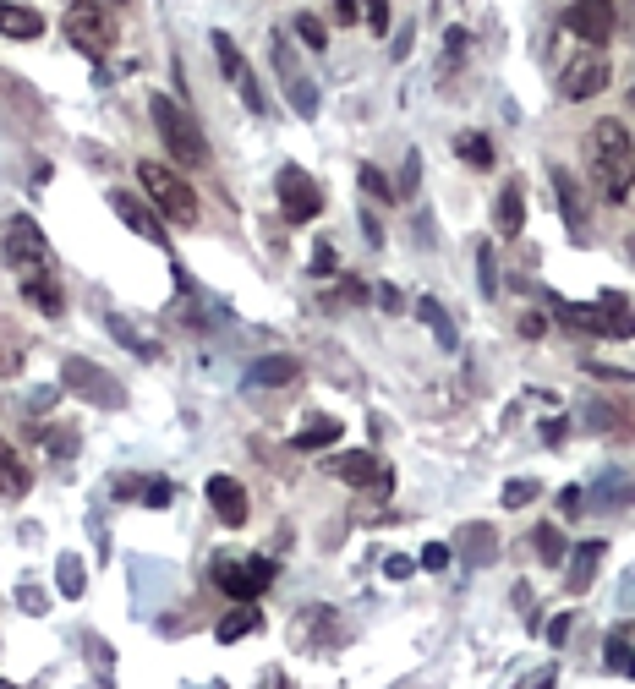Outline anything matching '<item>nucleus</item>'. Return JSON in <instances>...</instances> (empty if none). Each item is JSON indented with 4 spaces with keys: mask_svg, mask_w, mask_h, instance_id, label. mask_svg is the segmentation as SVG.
Wrapping results in <instances>:
<instances>
[{
    "mask_svg": "<svg viewBox=\"0 0 635 689\" xmlns=\"http://www.w3.org/2000/svg\"><path fill=\"white\" fill-rule=\"evenodd\" d=\"M586 170H592L597 192L608 203H625L630 186H635V143L619 121H597L586 132Z\"/></svg>",
    "mask_w": 635,
    "mask_h": 689,
    "instance_id": "nucleus-1",
    "label": "nucleus"
},
{
    "mask_svg": "<svg viewBox=\"0 0 635 689\" xmlns=\"http://www.w3.org/2000/svg\"><path fill=\"white\" fill-rule=\"evenodd\" d=\"M148 115H154V126H159V137H165V148L176 154V165H187V170H203V165H209V143H203V132L192 126V115L181 110L176 99L154 93V99H148Z\"/></svg>",
    "mask_w": 635,
    "mask_h": 689,
    "instance_id": "nucleus-2",
    "label": "nucleus"
},
{
    "mask_svg": "<svg viewBox=\"0 0 635 689\" xmlns=\"http://www.w3.org/2000/svg\"><path fill=\"white\" fill-rule=\"evenodd\" d=\"M137 175H143V192L154 197V208L165 219H176V225H192V219H198V192L187 186V175H176L170 165H159V159H143Z\"/></svg>",
    "mask_w": 635,
    "mask_h": 689,
    "instance_id": "nucleus-3",
    "label": "nucleus"
},
{
    "mask_svg": "<svg viewBox=\"0 0 635 689\" xmlns=\"http://www.w3.org/2000/svg\"><path fill=\"white\" fill-rule=\"evenodd\" d=\"M61 389H72L83 405H99V411H121L126 405V389L110 378L105 367H94L88 356H66L61 361Z\"/></svg>",
    "mask_w": 635,
    "mask_h": 689,
    "instance_id": "nucleus-4",
    "label": "nucleus"
},
{
    "mask_svg": "<svg viewBox=\"0 0 635 689\" xmlns=\"http://www.w3.org/2000/svg\"><path fill=\"white\" fill-rule=\"evenodd\" d=\"M274 569H280L274 558H214V586L236 602H252L269 591Z\"/></svg>",
    "mask_w": 635,
    "mask_h": 689,
    "instance_id": "nucleus-5",
    "label": "nucleus"
},
{
    "mask_svg": "<svg viewBox=\"0 0 635 689\" xmlns=\"http://www.w3.org/2000/svg\"><path fill=\"white\" fill-rule=\"evenodd\" d=\"M269 55H274V72H280V83H285V99H291V110L302 115V121H313V115H318V88H313V77L302 72V61H296L291 39H285V33H269Z\"/></svg>",
    "mask_w": 635,
    "mask_h": 689,
    "instance_id": "nucleus-6",
    "label": "nucleus"
},
{
    "mask_svg": "<svg viewBox=\"0 0 635 689\" xmlns=\"http://www.w3.org/2000/svg\"><path fill=\"white\" fill-rule=\"evenodd\" d=\"M66 39L88 55H105L115 44V22L99 11V0H72V6H66Z\"/></svg>",
    "mask_w": 635,
    "mask_h": 689,
    "instance_id": "nucleus-7",
    "label": "nucleus"
},
{
    "mask_svg": "<svg viewBox=\"0 0 635 689\" xmlns=\"http://www.w3.org/2000/svg\"><path fill=\"white\" fill-rule=\"evenodd\" d=\"M6 263H17L22 274H44V263H50V241H44L39 219L33 214H11L6 225Z\"/></svg>",
    "mask_w": 635,
    "mask_h": 689,
    "instance_id": "nucleus-8",
    "label": "nucleus"
},
{
    "mask_svg": "<svg viewBox=\"0 0 635 689\" xmlns=\"http://www.w3.org/2000/svg\"><path fill=\"white\" fill-rule=\"evenodd\" d=\"M274 192H280V208H285V219H291V225H307V219H318L323 192H318V181H313L307 170L285 165L280 175H274Z\"/></svg>",
    "mask_w": 635,
    "mask_h": 689,
    "instance_id": "nucleus-9",
    "label": "nucleus"
},
{
    "mask_svg": "<svg viewBox=\"0 0 635 689\" xmlns=\"http://www.w3.org/2000/svg\"><path fill=\"white\" fill-rule=\"evenodd\" d=\"M614 0H570V11H564V28L575 33V39H586L592 50H603L608 39H614Z\"/></svg>",
    "mask_w": 635,
    "mask_h": 689,
    "instance_id": "nucleus-10",
    "label": "nucleus"
},
{
    "mask_svg": "<svg viewBox=\"0 0 635 689\" xmlns=\"http://www.w3.org/2000/svg\"><path fill=\"white\" fill-rule=\"evenodd\" d=\"M608 77H614V72H608V55L586 44V50L575 55L570 66H564V83H559V93H564V99H575V104H581V99H597V93L608 88Z\"/></svg>",
    "mask_w": 635,
    "mask_h": 689,
    "instance_id": "nucleus-11",
    "label": "nucleus"
},
{
    "mask_svg": "<svg viewBox=\"0 0 635 689\" xmlns=\"http://www.w3.org/2000/svg\"><path fill=\"white\" fill-rule=\"evenodd\" d=\"M214 55H219V66H225V77L236 83L241 104H247L252 115H263V110H269V99H263L258 77H252V66H247V55L236 50V39H230V33H214Z\"/></svg>",
    "mask_w": 635,
    "mask_h": 689,
    "instance_id": "nucleus-12",
    "label": "nucleus"
},
{
    "mask_svg": "<svg viewBox=\"0 0 635 689\" xmlns=\"http://www.w3.org/2000/svg\"><path fill=\"white\" fill-rule=\"evenodd\" d=\"M329 476H340L345 487H373L378 498L389 493V471L373 460V454H340V460L329 465Z\"/></svg>",
    "mask_w": 635,
    "mask_h": 689,
    "instance_id": "nucleus-13",
    "label": "nucleus"
},
{
    "mask_svg": "<svg viewBox=\"0 0 635 689\" xmlns=\"http://www.w3.org/2000/svg\"><path fill=\"white\" fill-rule=\"evenodd\" d=\"M110 208L121 214V225L126 230H137L143 241H154V247H165V225L154 219V208L143 203V197H132V192H110Z\"/></svg>",
    "mask_w": 635,
    "mask_h": 689,
    "instance_id": "nucleus-14",
    "label": "nucleus"
},
{
    "mask_svg": "<svg viewBox=\"0 0 635 689\" xmlns=\"http://www.w3.org/2000/svg\"><path fill=\"white\" fill-rule=\"evenodd\" d=\"M209 504H214V515L236 531V525H247V487L241 482H230V476H209Z\"/></svg>",
    "mask_w": 635,
    "mask_h": 689,
    "instance_id": "nucleus-15",
    "label": "nucleus"
},
{
    "mask_svg": "<svg viewBox=\"0 0 635 689\" xmlns=\"http://www.w3.org/2000/svg\"><path fill=\"white\" fill-rule=\"evenodd\" d=\"M455 553H460V564H493V553H499V536H493V525H488V520L460 525Z\"/></svg>",
    "mask_w": 635,
    "mask_h": 689,
    "instance_id": "nucleus-16",
    "label": "nucleus"
},
{
    "mask_svg": "<svg viewBox=\"0 0 635 689\" xmlns=\"http://www.w3.org/2000/svg\"><path fill=\"white\" fill-rule=\"evenodd\" d=\"M553 192H559L564 230H570V236H581V230H586V203H581V186H575V175L564 170V165H553Z\"/></svg>",
    "mask_w": 635,
    "mask_h": 689,
    "instance_id": "nucleus-17",
    "label": "nucleus"
},
{
    "mask_svg": "<svg viewBox=\"0 0 635 689\" xmlns=\"http://www.w3.org/2000/svg\"><path fill=\"white\" fill-rule=\"evenodd\" d=\"M493 230H499V236H521L526 230V197H521V181H510L499 192V208H493Z\"/></svg>",
    "mask_w": 635,
    "mask_h": 689,
    "instance_id": "nucleus-18",
    "label": "nucleus"
},
{
    "mask_svg": "<svg viewBox=\"0 0 635 689\" xmlns=\"http://www.w3.org/2000/svg\"><path fill=\"white\" fill-rule=\"evenodd\" d=\"M296 378H302V367L291 356H263V361H252L247 389H280V383H296Z\"/></svg>",
    "mask_w": 635,
    "mask_h": 689,
    "instance_id": "nucleus-19",
    "label": "nucleus"
},
{
    "mask_svg": "<svg viewBox=\"0 0 635 689\" xmlns=\"http://www.w3.org/2000/svg\"><path fill=\"white\" fill-rule=\"evenodd\" d=\"M0 33H6V39H39V33H44V17H39L33 6L0 0Z\"/></svg>",
    "mask_w": 635,
    "mask_h": 689,
    "instance_id": "nucleus-20",
    "label": "nucleus"
},
{
    "mask_svg": "<svg viewBox=\"0 0 635 689\" xmlns=\"http://www.w3.org/2000/svg\"><path fill=\"white\" fill-rule=\"evenodd\" d=\"M417 318L427 323V329H433V340L444 345V350L460 345V334H455V323H449V312L438 307V296H422V301H417Z\"/></svg>",
    "mask_w": 635,
    "mask_h": 689,
    "instance_id": "nucleus-21",
    "label": "nucleus"
},
{
    "mask_svg": "<svg viewBox=\"0 0 635 689\" xmlns=\"http://www.w3.org/2000/svg\"><path fill=\"white\" fill-rule=\"evenodd\" d=\"M603 553H608V542H586L581 553H575V569H570V575H564V586H570L575 597H581V591L597 580V558H603Z\"/></svg>",
    "mask_w": 635,
    "mask_h": 689,
    "instance_id": "nucleus-22",
    "label": "nucleus"
},
{
    "mask_svg": "<svg viewBox=\"0 0 635 689\" xmlns=\"http://www.w3.org/2000/svg\"><path fill=\"white\" fill-rule=\"evenodd\" d=\"M22 296H28L39 312H50V318L61 312V285H55L50 274H22Z\"/></svg>",
    "mask_w": 635,
    "mask_h": 689,
    "instance_id": "nucleus-23",
    "label": "nucleus"
},
{
    "mask_svg": "<svg viewBox=\"0 0 635 689\" xmlns=\"http://www.w3.org/2000/svg\"><path fill=\"white\" fill-rule=\"evenodd\" d=\"M28 493V471H22V460L11 454V443L0 438V498H22Z\"/></svg>",
    "mask_w": 635,
    "mask_h": 689,
    "instance_id": "nucleus-24",
    "label": "nucleus"
},
{
    "mask_svg": "<svg viewBox=\"0 0 635 689\" xmlns=\"http://www.w3.org/2000/svg\"><path fill=\"white\" fill-rule=\"evenodd\" d=\"M334 438H340V422L334 416H313L302 432H291V449H329Z\"/></svg>",
    "mask_w": 635,
    "mask_h": 689,
    "instance_id": "nucleus-25",
    "label": "nucleus"
},
{
    "mask_svg": "<svg viewBox=\"0 0 635 689\" xmlns=\"http://www.w3.org/2000/svg\"><path fill=\"white\" fill-rule=\"evenodd\" d=\"M258 624H263V618H258V607H236V613H225V618L214 624V640H225V646H230V640L252 635Z\"/></svg>",
    "mask_w": 635,
    "mask_h": 689,
    "instance_id": "nucleus-26",
    "label": "nucleus"
},
{
    "mask_svg": "<svg viewBox=\"0 0 635 689\" xmlns=\"http://www.w3.org/2000/svg\"><path fill=\"white\" fill-rule=\"evenodd\" d=\"M455 154L466 159V165H477V170H493V143L482 132H460L455 137Z\"/></svg>",
    "mask_w": 635,
    "mask_h": 689,
    "instance_id": "nucleus-27",
    "label": "nucleus"
},
{
    "mask_svg": "<svg viewBox=\"0 0 635 689\" xmlns=\"http://www.w3.org/2000/svg\"><path fill=\"white\" fill-rule=\"evenodd\" d=\"M55 580H61V597H83V586H88L83 558H72V553H66L61 564H55Z\"/></svg>",
    "mask_w": 635,
    "mask_h": 689,
    "instance_id": "nucleus-28",
    "label": "nucleus"
},
{
    "mask_svg": "<svg viewBox=\"0 0 635 689\" xmlns=\"http://www.w3.org/2000/svg\"><path fill=\"white\" fill-rule=\"evenodd\" d=\"M296 39L307 44V50H323V44H329V28H323V17H313V11H296Z\"/></svg>",
    "mask_w": 635,
    "mask_h": 689,
    "instance_id": "nucleus-29",
    "label": "nucleus"
},
{
    "mask_svg": "<svg viewBox=\"0 0 635 689\" xmlns=\"http://www.w3.org/2000/svg\"><path fill=\"white\" fill-rule=\"evenodd\" d=\"M105 329H110V334H115V340H121L126 350H132V356H154V345H148V340H143V334H137L126 318H115V312H110V318H105Z\"/></svg>",
    "mask_w": 635,
    "mask_h": 689,
    "instance_id": "nucleus-30",
    "label": "nucleus"
},
{
    "mask_svg": "<svg viewBox=\"0 0 635 689\" xmlns=\"http://www.w3.org/2000/svg\"><path fill=\"white\" fill-rule=\"evenodd\" d=\"M537 553L548 558V564H564V531L559 525H537Z\"/></svg>",
    "mask_w": 635,
    "mask_h": 689,
    "instance_id": "nucleus-31",
    "label": "nucleus"
},
{
    "mask_svg": "<svg viewBox=\"0 0 635 689\" xmlns=\"http://www.w3.org/2000/svg\"><path fill=\"white\" fill-rule=\"evenodd\" d=\"M356 181H362V192L378 197V203H389V197H395V186L384 181V170H378V165H362V170H356Z\"/></svg>",
    "mask_w": 635,
    "mask_h": 689,
    "instance_id": "nucleus-32",
    "label": "nucleus"
},
{
    "mask_svg": "<svg viewBox=\"0 0 635 689\" xmlns=\"http://www.w3.org/2000/svg\"><path fill=\"white\" fill-rule=\"evenodd\" d=\"M417 181H422V154H406V165H400V181H395V192H417Z\"/></svg>",
    "mask_w": 635,
    "mask_h": 689,
    "instance_id": "nucleus-33",
    "label": "nucleus"
},
{
    "mask_svg": "<svg viewBox=\"0 0 635 689\" xmlns=\"http://www.w3.org/2000/svg\"><path fill=\"white\" fill-rule=\"evenodd\" d=\"M608 668H630V635H625V629L608 635Z\"/></svg>",
    "mask_w": 635,
    "mask_h": 689,
    "instance_id": "nucleus-34",
    "label": "nucleus"
},
{
    "mask_svg": "<svg viewBox=\"0 0 635 689\" xmlns=\"http://www.w3.org/2000/svg\"><path fill=\"white\" fill-rule=\"evenodd\" d=\"M362 11H367V28L373 33H389V0H362Z\"/></svg>",
    "mask_w": 635,
    "mask_h": 689,
    "instance_id": "nucleus-35",
    "label": "nucleus"
},
{
    "mask_svg": "<svg viewBox=\"0 0 635 689\" xmlns=\"http://www.w3.org/2000/svg\"><path fill=\"white\" fill-rule=\"evenodd\" d=\"M537 498V482H510L504 487V509H521V504H531Z\"/></svg>",
    "mask_w": 635,
    "mask_h": 689,
    "instance_id": "nucleus-36",
    "label": "nucleus"
},
{
    "mask_svg": "<svg viewBox=\"0 0 635 689\" xmlns=\"http://www.w3.org/2000/svg\"><path fill=\"white\" fill-rule=\"evenodd\" d=\"M449 558H455V547H444V542L422 547V569H449Z\"/></svg>",
    "mask_w": 635,
    "mask_h": 689,
    "instance_id": "nucleus-37",
    "label": "nucleus"
},
{
    "mask_svg": "<svg viewBox=\"0 0 635 689\" xmlns=\"http://www.w3.org/2000/svg\"><path fill=\"white\" fill-rule=\"evenodd\" d=\"M586 372H597V378H608V383H635V367H608V361H586Z\"/></svg>",
    "mask_w": 635,
    "mask_h": 689,
    "instance_id": "nucleus-38",
    "label": "nucleus"
},
{
    "mask_svg": "<svg viewBox=\"0 0 635 689\" xmlns=\"http://www.w3.org/2000/svg\"><path fill=\"white\" fill-rule=\"evenodd\" d=\"M477 258H482V296L493 301V290H499V268H493V247H482Z\"/></svg>",
    "mask_w": 635,
    "mask_h": 689,
    "instance_id": "nucleus-39",
    "label": "nucleus"
},
{
    "mask_svg": "<svg viewBox=\"0 0 635 689\" xmlns=\"http://www.w3.org/2000/svg\"><path fill=\"white\" fill-rule=\"evenodd\" d=\"M411 569H417V564H411V558H406V553H395V558H384V575H389V580H406V575H411Z\"/></svg>",
    "mask_w": 635,
    "mask_h": 689,
    "instance_id": "nucleus-40",
    "label": "nucleus"
},
{
    "mask_svg": "<svg viewBox=\"0 0 635 689\" xmlns=\"http://www.w3.org/2000/svg\"><path fill=\"white\" fill-rule=\"evenodd\" d=\"M521 334H526V340H542V334H548V318H542V312H526V318H521Z\"/></svg>",
    "mask_w": 635,
    "mask_h": 689,
    "instance_id": "nucleus-41",
    "label": "nucleus"
},
{
    "mask_svg": "<svg viewBox=\"0 0 635 689\" xmlns=\"http://www.w3.org/2000/svg\"><path fill=\"white\" fill-rule=\"evenodd\" d=\"M44 443H50V454H61V460H66V454H77V438H72V432H66V427H61V438H55V432H50V438H44Z\"/></svg>",
    "mask_w": 635,
    "mask_h": 689,
    "instance_id": "nucleus-42",
    "label": "nucleus"
},
{
    "mask_svg": "<svg viewBox=\"0 0 635 689\" xmlns=\"http://www.w3.org/2000/svg\"><path fill=\"white\" fill-rule=\"evenodd\" d=\"M362 17V0H334V22H356Z\"/></svg>",
    "mask_w": 635,
    "mask_h": 689,
    "instance_id": "nucleus-43",
    "label": "nucleus"
},
{
    "mask_svg": "<svg viewBox=\"0 0 635 689\" xmlns=\"http://www.w3.org/2000/svg\"><path fill=\"white\" fill-rule=\"evenodd\" d=\"M378 307H384V312H400L406 301H400V290H395V285H378Z\"/></svg>",
    "mask_w": 635,
    "mask_h": 689,
    "instance_id": "nucleus-44",
    "label": "nucleus"
},
{
    "mask_svg": "<svg viewBox=\"0 0 635 689\" xmlns=\"http://www.w3.org/2000/svg\"><path fill=\"white\" fill-rule=\"evenodd\" d=\"M460 50H466V33L449 28V44H444V61H460Z\"/></svg>",
    "mask_w": 635,
    "mask_h": 689,
    "instance_id": "nucleus-45",
    "label": "nucleus"
},
{
    "mask_svg": "<svg viewBox=\"0 0 635 689\" xmlns=\"http://www.w3.org/2000/svg\"><path fill=\"white\" fill-rule=\"evenodd\" d=\"M548 640H553V646H564V640H570V613H564V618H553V624H548Z\"/></svg>",
    "mask_w": 635,
    "mask_h": 689,
    "instance_id": "nucleus-46",
    "label": "nucleus"
},
{
    "mask_svg": "<svg viewBox=\"0 0 635 689\" xmlns=\"http://www.w3.org/2000/svg\"><path fill=\"white\" fill-rule=\"evenodd\" d=\"M313 274H334V247H318L313 252Z\"/></svg>",
    "mask_w": 635,
    "mask_h": 689,
    "instance_id": "nucleus-47",
    "label": "nucleus"
},
{
    "mask_svg": "<svg viewBox=\"0 0 635 689\" xmlns=\"http://www.w3.org/2000/svg\"><path fill=\"white\" fill-rule=\"evenodd\" d=\"M559 509H564V515H575V509H581V487H564V493H559Z\"/></svg>",
    "mask_w": 635,
    "mask_h": 689,
    "instance_id": "nucleus-48",
    "label": "nucleus"
},
{
    "mask_svg": "<svg viewBox=\"0 0 635 689\" xmlns=\"http://www.w3.org/2000/svg\"><path fill=\"white\" fill-rule=\"evenodd\" d=\"M148 504H154V509L170 504V482H154V487H148Z\"/></svg>",
    "mask_w": 635,
    "mask_h": 689,
    "instance_id": "nucleus-49",
    "label": "nucleus"
},
{
    "mask_svg": "<svg viewBox=\"0 0 635 689\" xmlns=\"http://www.w3.org/2000/svg\"><path fill=\"white\" fill-rule=\"evenodd\" d=\"M22 607H28V613H44V597H39V591L28 586V591H22Z\"/></svg>",
    "mask_w": 635,
    "mask_h": 689,
    "instance_id": "nucleus-50",
    "label": "nucleus"
},
{
    "mask_svg": "<svg viewBox=\"0 0 635 689\" xmlns=\"http://www.w3.org/2000/svg\"><path fill=\"white\" fill-rule=\"evenodd\" d=\"M553 679H559V673L548 668V673H537V679H531V689H553Z\"/></svg>",
    "mask_w": 635,
    "mask_h": 689,
    "instance_id": "nucleus-51",
    "label": "nucleus"
},
{
    "mask_svg": "<svg viewBox=\"0 0 635 689\" xmlns=\"http://www.w3.org/2000/svg\"><path fill=\"white\" fill-rule=\"evenodd\" d=\"M0 689H17V684H11V679H0Z\"/></svg>",
    "mask_w": 635,
    "mask_h": 689,
    "instance_id": "nucleus-52",
    "label": "nucleus"
},
{
    "mask_svg": "<svg viewBox=\"0 0 635 689\" xmlns=\"http://www.w3.org/2000/svg\"><path fill=\"white\" fill-rule=\"evenodd\" d=\"M630 110H635V83H630Z\"/></svg>",
    "mask_w": 635,
    "mask_h": 689,
    "instance_id": "nucleus-53",
    "label": "nucleus"
},
{
    "mask_svg": "<svg viewBox=\"0 0 635 689\" xmlns=\"http://www.w3.org/2000/svg\"><path fill=\"white\" fill-rule=\"evenodd\" d=\"M630 673H635V662H630Z\"/></svg>",
    "mask_w": 635,
    "mask_h": 689,
    "instance_id": "nucleus-54",
    "label": "nucleus"
},
{
    "mask_svg": "<svg viewBox=\"0 0 635 689\" xmlns=\"http://www.w3.org/2000/svg\"><path fill=\"white\" fill-rule=\"evenodd\" d=\"M630 258H635V247H630Z\"/></svg>",
    "mask_w": 635,
    "mask_h": 689,
    "instance_id": "nucleus-55",
    "label": "nucleus"
}]
</instances>
